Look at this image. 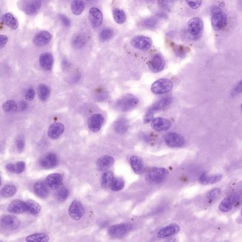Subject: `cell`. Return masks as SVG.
I'll use <instances>...</instances> for the list:
<instances>
[{
	"label": "cell",
	"mask_w": 242,
	"mask_h": 242,
	"mask_svg": "<svg viewBox=\"0 0 242 242\" xmlns=\"http://www.w3.org/2000/svg\"><path fill=\"white\" fill-rule=\"evenodd\" d=\"M176 51L177 54L180 56H184L185 54V48L182 46H178L176 47Z\"/></svg>",
	"instance_id": "obj_52"
},
{
	"label": "cell",
	"mask_w": 242,
	"mask_h": 242,
	"mask_svg": "<svg viewBox=\"0 0 242 242\" xmlns=\"http://www.w3.org/2000/svg\"><path fill=\"white\" fill-rule=\"evenodd\" d=\"M124 181L122 178L114 177L110 188L113 191H118L122 189L124 187Z\"/></svg>",
	"instance_id": "obj_39"
},
{
	"label": "cell",
	"mask_w": 242,
	"mask_h": 242,
	"mask_svg": "<svg viewBox=\"0 0 242 242\" xmlns=\"http://www.w3.org/2000/svg\"><path fill=\"white\" fill-rule=\"evenodd\" d=\"M61 65L62 68L64 70H65L67 69L68 66V62L66 59L64 58L62 60Z\"/></svg>",
	"instance_id": "obj_57"
},
{
	"label": "cell",
	"mask_w": 242,
	"mask_h": 242,
	"mask_svg": "<svg viewBox=\"0 0 242 242\" xmlns=\"http://www.w3.org/2000/svg\"><path fill=\"white\" fill-rule=\"evenodd\" d=\"M220 193V191L219 189L214 188L208 192L207 194V197L210 200H215L219 197Z\"/></svg>",
	"instance_id": "obj_44"
},
{
	"label": "cell",
	"mask_w": 242,
	"mask_h": 242,
	"mask_svg": "<svg viewBox=\"0 0 242 242\" xmlns=\"http://www.w3.org/2000/svg\"><path fill=\"white\" fill-rule=\"evenodd\" d=\"M51 38V34L47 31H41L36 34L33 41L34 44L38 47L44 46L48 44Z\"/></svg>",
	"instance_id": "obj_17"
},
{
	"label": "cell",
	"mask_w": 242,
	"mask_h": 242,
	"mask_svg": "<svg viewBox=\"0 0 242 242\" xmlns=\"http://www.w3.org/2000/svg\"><path fill=\"white\" fill-rule=\"evenodd\" d=\"M114 177L113 173L110 171L105 172L102 174L101 178V186L104 188L110 187Z\"/></svg>",
	"instance_id": "obj_34"
},
{
	"label": "cell",
	"mask_w": 242,
	"mask_h": 242,
	"mask_svg": "<svg viewBox=\"0 0 242 242\" xmlns=\"http://www.w3.org/2000/svg\"><path fill=\"white\" fill-rule=\"evenodd\" d=\"M88 18L91 26L94 28H98L101 25L102 22V13L98 8L92 7L89 10Z\"/></svg>",
	"instance_id": "obj_13"
},
{
	"label": "cell",
	"mask_w": 242,
	"mask_h": 242,
	"mask_svg": "<svg viewBox=\"0 0 242 242\" xmlns=\"http://www.w3.org/2000/svg\"><path fill=\"white\" fill-rule=\"evenodd\" d=\"M168 173V171L165 168L152 167L147 171L145 175V179L149 183L157 184L163 182Z\"/></svg>",
	"instance_id": "obj_2"
},
{
	"label": "cell",
	"mask_w": 242,
	"mask_h": 242,
	"mask_svg": "<svg viewBox=\"0 0 242 242\" xmlns=\"http://www.w3.org/2000/svg\"><path fill=\"white\" fill-rule=\"evenodd\" d=\"M86 39L84 36L81 34H77L73 38L72 44L76 48H80L82 47L85 44Z\"/></svg>",
	"instance_id": "obj_38"
},
{
	"label": "cell",
	"mask_w": 242,
	"mask_h": 242,
	"mask_svg": "<svg viewBox=\"0 0 242 242\" xmlns=\"http://www.w3.org/2000/svg\"><path fill=\"white\" fill-rule=\"evenodd\" d=\"M165 142L169 147L173 148H179L184 144L185 140L180 134L174 132H170L167 134L164 138Z\"/></svg>",
	"instance_id": "obj_9"
},
{
	"label": "cell",
	"mask_w": 242,
	"mask_h": 242,
	"mask_svg": "<svg viewBox=\"0 0 242 242\" xmlns=\"http://www.w3.org/2000/svg\"><path fill=\"white\" fill-rule=\"evenodd\" d=\"M186 1L188 5L193 9H196L198 8L200 6L202 3V1L200 0H186Z\"/></svg>",
	"instance_id": "obj_49"
},
{
	"label": "cell",
	"mask_w": 242,
	"mask_h": 242,
	"mask_svg": "<svg viewBox=\"0 0 242 242\" xmlns=\"http://www.w3.org/2000/svg\"><path fill=\"white\" fill-rule=\"evenodd\" d=\"M64 127L60 122H57L52 124L49 127L47 134L48 137L52 140L58 138L63 132Z\"/></svg>",
	"instance_id": "obj_18"
},
{
	"label": "cell",
	"mask_w": 242,
	"mask_h": 242,
	"mask_svg": "<svg viewBox=\"0 0 242 242\" xmlns=\"http://www.w3.org/2000/svg\"><path fill=\"white\" fill-rule=\"evenodd\" d=\"M57 189L56 193V195L58 200L61 201H65L69 196L68 190L64 186L59 187Z\"/></svg>",
	"instance_id": "obj_41"
},
{
	"label": "cell",
	"mask_w": 242,
	"mask_h": 242,
	"mask_svg": "<svg viewBox=\"0 0 242 242\" xmlns=\"http://www.w3.org/2000/svg\"><path fill=\"white\" fill-rule=\"evenodd\" d=\"M3 110L6 112H16L17 109L16 102L13 100H10L3 104L2 105Z\"/></svg>",
	"instance_id": "obj_40"
},
{
	"label": "cell",
	"mask_w": 242,
	"mask_h": 242,
	"mask_svg": "<svg viewBox=\"0 0 242 242\" xmlns=\"http://www.w3.org/2000/svg\"><path fill=\"white\" fill-rule=\"evenodd\" d=\"M173 1L172 0H160L158 1V3L159 5L163 9L169 10L172 7Z\"/></svg>",
	"instance_id": "obj_46"
},
{
	"label": "cell",
	"mask_w": 242,
	"mask_h": 242,
	"mask_svg": "<svg viewBox=\"0 0 242 242\" xmlns=\"http://www.w3.org/2000/svg\"><path fill=\"white\" fill-rule=\"evenodd\" d=\"M131 45L134 48L142 50H147L151 47L152 44L150 38L143 35L136 36L130 41Z\"/></svg>",
	"instance_id": "obj_6"
},
{
	"label": "cell",
	"mask_w": 242,
	"mask_h": 242,
	"mask_svg": "<svg viewBox=\"0 0 242 242\" xmlns=\"http://www.w3.org/2000/svg\"><path fill=\"white\" fill-rule=\"evenodd\" d=\"M211 23L214 29L216 31L222 30L226 26L227 18L226 14L219 7L214 6L211 9Z\"/></svg>",
	"instance_id": "obj_1"
},
{
	"label": "cell",
	"mask_w": 242,
	"mask_h": 242,
	"mask_svg": "<svg viewBox=\"0 0 242 242\" xmlns=\"http://www.w3.org/2000/svg\"><path fill=\"white\" fill-rule=\"evenodd\" d=\"M0 224L1 226L9 230H16L20 227V222L19 219L14 215L4 214L0 218Z\"/></svg>",
	"instance_id": "obj_5"
},
{
	"label": "cell",
	"mask_w": 242,
	"mask_h": 242,
	"mask_svg": "<svg viewBox=\"0 0 242 242\" xmlns=\"http://www.w3.org/2000/svg\"><path fill=\"white\" fill-rule=\"evenodd\" d=\"M39 163L42 168L46 169H50L57 166L58 159L55 153L50 152L41 158L39 161Z\"/></svg>",
	"instance_id": "obj_11"
},
{
	"label": "cell",
	"mask_w": 242,
	"mask_h": 242,
	"mask_svg": "<svg viewBox=\"0 0 242 242\" xmlns=\"http://www.w3.org/2000/svg\"><path fill=\"white\" fill-rule=\"evenodd\" d=\"M131 166L134 172L136 174L140 173L143 169V163L142 159L137 156H132L130 159Z\"/></svg>",
	"instance_id": "obj_31"
},
{
	"label": "cell",
	"mask_w": 242,
	"mask_h": 242,
	"mask_svg": "<svg viewBox=\"0 0 242 242\" xmlns=\"http://www.w3.org/2000/svg\"><path fill=\"white\" fill-rule=\"evenodd\" d=\"M49 236L47 234L43 233H38L30 235L26 238L27 242H46L49 240Z\"/></svg>",
	"instance_id": "obj_33"
},
{
	"label": "cell",
	"mask_w": 242,
	"mask_h": 242,
	"mask_svg": "<svg viewBox=\"0 0 242 242\" xmlns=\"http://www.w3.org/2000/svg\"><path fill=\"white\" fill-rule=\"evenodd\" d=\"M114 162V159L112 156L108 155L103 156L97 160L96 168L99 171H105L111 167Z\"/></svg>",
	"instance_id": "obj_21"
},
{
	"label": "cell",
	"mask_w": 242,
	"mask_h": 242,
	"mask_svg": "<svg viewBox=\"0 0 242 242\" xmlns=\"http://www.w3.org/2000/svg\"><path fill=\"white\" fill-rule=\"evenodd\" d=\"M85 210L82 204L78 200L75 199L71 203L68 209L69 215L73 219H80L84 214Z\"/></svg>",
	"instance_id": "obj_8"
},
{
	"label": "cell",
	"mask_w": 242,
	"mask_h": 242,
	"mask_svg": "<svg viewBox=\"0 0 242 242\" xmlns=\"http://www.w3.org/2000/svg\"><path fill=\"white\" fill-rule=\"evenodd\" d=\"M17 191V188L15 186L11 184H7L1 190L0 195L4 198H9L14 195Z\"/></svg>",
	"instance_id": "obj_32"
},
{
	"label": "cell",
	"mask_w": 242,
	"mask_h": 242,
	"mask_svg": "<svg viewBox=\"0 0 242 242\" xmlns=\"http://www.w3.org/2000/svg\"><path fill=\"white\" fill-rule=\"evenodd\" d=\"M113 19L117 23L121 24L124 23L126 19V16L124 11L121 9L115 8L112 11Z\"/></svg>",
	"instance_id": "obj_37"
},
{
	"label": "cell",
	"mask_w": 242,
	"mask_h": 242,
	"mask_svg": "<svg viewBox=\"0 0 242 242\" xmlns=\"http://www.w3.org/2000/svg\"><path fill=\"white\" fill-rule=\"evenodd\" d=\"M81 76L80 74H77L74 75L72 79V81L73 82H78L80 79Z\"/></svg>",
	"instance_id": "obj_58"
},
{
	"label": "cell",
	"mask_w": 242,
	"mask_h": 242,
	"mask_svg": "<svg viewBox=\"0 0 242 242\" xmlns=\"http://www.w3.org/2000/svg\"><path fill=\"white\" fill-rule=\"evenodd\" d=\"M59 17L62 24L66 26H69L70 24V21L69 18L65 15L60 14Z\"/></svg>",
	"instance_id": "obj_51"
},
{
	"label": "cell",
	"mask_w": 242,
	"mask_h": 242,
	"mask_svg": "<svg viewBox=\"0 0 242 242\" xmlns=\"http://www.w3.org/2000/svg\"><path fill=\"white\" fill-rule=\"evenodd\" d=\"M26 202L28 206V211L30 214L35 217L38 216L41 210V207L39 204L31 199H27Z\"/></svg>",
	"instance_id": "obj_30"
},
{
	"label": "cell",
	"mask_w": 242,
	"mask_h": 242,
	"mask_svg": "<svg viewBox=\"0 0 242 242\" xmlns=\"http://www.w3.org/2000/svg\"><path fill=\"white\" fill-rule=\"evenodd\" d=\"M19 107L21 110L24 111L27 109L28 107V105L26 102L23 101L20 102Z\"/></svg>",
	"instance_id": "obj_56"
},
{
	"label": "cell",
	"mask_w": 242,
	"mask_h": 242,
	"mask_svg": "<svg viewBox=\"0 0 242 242\" xmlns=\"http://www.w3.org/2000/svg\"><path fill=\"white\" fill-rule=\"evenodd\" d=\"M225 5V3L224 2H221L219 4V6L220 7H223Z\"/></svg>",
	"instance_id": "obj_59"
},
{
	"label": "cell",
	"mask_w": 242,
	"mask_h": 242,
	"mask_svg": "<svg viewBox=\"0 0 242 242\" xmlns=\"http://www.w3.org/2000/svg\"><path fill=\"white\" fill-rule=\"evenodd\" d=\"M171 125V122L169 120L160 117L152 119L151 123L152 128L157 131L167 130Z\"/></svg>",
	"instance_id": "obj_16"
},
{
	"label": "cell",
	"mask_w": 242,
	"mask_h": 242,
	"mask_svg": "<svg viewBox=\"0 0 242 242\" xmlns=\"http://www.w3.org/2000/svg\"><path fill=\"white\" fill-rule=\"evenodd\" d=\"M150 70L154 73H159L163 70L165 66V61L162 56L160 54L154 55L149 63Z\"/></svg>",
	"instance_id": "obj_14"
},
{
	"label": "cell",
	"mask_w": 242,
	"mask_h": 242,
	"mask_svg": "<svg viewBox=\"0 0 242 242\" xmlns=\"http://www.w3.org/2000/svg\"><path fill=\"white\" fill-rule=\"evenodd\" d=\"M38 94L39 99L42 101L46 100L49 97L50 93L49 87L46 85L41 84L38 86Z\"/></svg>",
	"instance_id": "obj_36"
},
{
	"label": "cell",
	"mask_w": 242,
	"mask_h": 242,
	"mask_svg": "<svg viewBox=\"0 0 242 242\" xmlns=\"http://www.w3.org/2000/svg\"><path fill=\"white\" fill-rule=\"evenodd\" d=\"M188 30L192 35L196 36L202 31L203 24L202 20L199 17H194L190 19L187 22Z\"/></svg>",
	"instance_id": "obj_12"
},
{
	"label": "cell",
	"mask_w": 242,
	"mask_h": 242,
	"mask_svg": "<svg viewBox=\"0 0 242 242\" xmlns=\"http://www.w3.org/2000/svg\"><path fill=\"white\" fill-rule=\"evenodd\" d=\"M24 7L25 13L28 15H32L35 13L41 8V1L40 0L27 1Z\"/></svg>",
	"instance_id": "obj_25"
},
{
	"label": "cell",
	"mask_w": 242,
	"mask_h": 242,
	"mask_svg": "<svg viewBox=\"0 0 242 242\" xmlns=\"http://www.w3.org/2000/svg\"><path fill=\"white\" fill-rule=\"evenodd\" d=\"M157 21L154 18L151 17L145 19L143 21V25L147 27H152L156 24Z\"/></svg>",
	"instance_id": "obj_45"
},
{
	"label": "cell",
	"mask_w": 242,
	"mask_h": 242,
	"mask_svg": "<svg viewBox=\"0 0 242 242\" xmlns=\"http://www.w3.org/2000/svg\"><path fill=\"white\" fill-rule=\"evenodd\" d=\"M153 117V113L148 110L143 119L144 123H146L149 122L152 120Z\"/></svg>",
	"instance_id": "obj_50"
},
{
	"label": "cell",
	"mask_w": 242,
	"mask_h": 242,
	"mask_svg": "<svg viewBox=\"0 0 242 242\" xmlns=\"http://www.w3.org/2000/svg\"><path fill=\"white\" fill-rule=\"evenodd\" d=\"M35 92L34 89L31 88L28 89L26 91L25 97L28 101H31L34 98L35 96Z\"/></svg>",
	"instance_id": "obj_48"
},
{
	"label": "cell",
	"mask_w": 242,
	"mask_h": 242,
	"mask_svg": "<svg viewBox=\"0 0 242 242\" xmlns=\"http://www.w3.org/2000/svg\"><path fill=\"white\" fill-rule=\"evenodd\" d=\"M138 103V100L136 98L132 95H128L118 100L116 106L121 111L127 112L134 108Z\"/></svg>",
	"instance_id": "obj_4"
},
{
	"label": "cell",
	"mask_w": 242,
	"mask_h": 242,
	"mask_svg": "<svg viewBox=\"0 0 242 242\" xmlns=\"http://www.w3.org/2000/svg\"><path fill=\"white\" fill-rule=\"evenodd\" d=\"M26 168V164L23 161H19L14 164V173L19 174L23 173Z\"/></svg>",
	"instance_id": "obj_43"
},
{
	"label": "cell",
	"mask_w": 242,
	"mask_h": 242,
	"mask_svg": "<svg viewBox=\"0 0 242 242\" xmlns=\"http://www.w3.org/2000/svg\"><path fill=\"white\" fill-rule=\"evenodd\" d=\"M131 225L129 223L117 224L110 227L108 230L109 234L114 238L122 237L131 229Z\"/></svg>",
	"instance_id": "obj_7"
},
{
	"label": "cell",
	"mask_w": 242,
	"mask_h": 242,
	"mask_svg": "<svg viewBox=\"0 0 242 242\" xmlns=\"http://www.w3.org/2000/svg\"><path fill=\"white\" fill-rule=\"evenodd\" d=\"M6 169L10 172L14 173V164L12 163H8L5 166Z\"/></svg>",
	"instance_id": "obj_55"
},
{
	"label": "cell",
	"mask_w": 242,
	"mask_h": 242,
	"mask_svg": "<svg viewBox=\"0 0 242 242\" xmlns=\"http://www.w3.org/2000/svg\"><path fill=\"white\" fill-rule=\"evenodd\" d=\"M242 91V83L240 81L235 87L232 92V95L234 96L241 92Z\"/></svg>",
	"instance_id": "obj_53"
},
{
	"label": "cell",
	"mask_w": 242,
	"mask_h": 242,
	"mask_svg": "<svg viewBox=\"0 0 242 242\" xmlns=\"http://www.w3.org/2000/svg\"><path fill=\"white\" fill-rule=\"evenodd\" d=\"M129 127V122L126 119L119 118L115 122L114 128L115 131L120 134H123L127 131Z\"/></svg>",
	"instance_id": "obj_28"
},
{
	"label": "cell",
	"mask_w": 242,
	"mask_h": 242,
	"mask_svg": "<svg viewBox=\"0 0 242 242\" xmlns=\"http://www.w3.org/2000/svg\"><path fill=\"white\" fill-rule=\"evenodd\" d=\"M33 190L35 194L41 198L44 199L48 196L49 191L48 186L45 183L38 181L33 184Z\"/></svg>",
	"instance_id": "obj_20"
},
{
	"label": "cell",
	"mask_w": 242,
	"mask_h": 242,
	"mask_svg": "<svg viewBox=\"0 0 242 242\" xmlns=\"http://www.w3.org/2000/svg\"><path fill=\"white\" fill-rule=\"evenodd\" d=\"M104 118L101 114L92 115L88 118L87 123L89 130L93 132L99 130L104 120Z\"/></svg>",
	"instance_id": "obj_15"
},
{
	"label": "cell",
	"mask_w": 242,
	"mask_h": 242,
	"mask_svg": "<svg viewBox=\"0 0 242 242\" xmlns=\"http://www.w3.org/2000/svg\"><path fill=\"white\" fill-rule=\"evenodd\" d=\"M0 49L2 48L5 45L8 41L7 36L4 35H0Z\"/></svg>",
	"instance_id": "obj_54"
},
{
	"label": "cell",
	"mask_w": 242,
	"mask_h": 242,
	"mask_svg": "<svg viewBox=\"0 0 242 242\" xmlns=\"http://www.w3.org/2000/svg\"><path fill=\"white\" fill-rule=\"evenodd\" d=\"M84 2L82 0H73L71 3V10L75 15H79L82 13L84 10Z\"/></svg>",
	"instance_id": "obj_35"
},
{
	"label": "cell",
	"mask_w": 242,
	"mask_h": 242,
	"mask_svg": "<svg viewBox=\"0 0 242 242\" xmlns=\"http://www.w3.org/2000/svg\"><path fill=\"white\" fill-rule=\"evenodd\" d=\"M180 230V227L178 225L172 224L160 229L158 232L157 236L159 238H165L176 234Z\"/></svg>",
	"instance_id": "obj_23"
},
{
	"label": "cell",
	"mask_w": 242,
	"mask_h": 242,
	"mask_svg": "<svg viewBox=\"0 0 242 242\" xmlns=\"http://www.w3.org/2000/svg\"><path fill=\"white\" fill-rule=\"evenodd\" d=\"M7 210L10 213L19 214L28 211V208L26 202L19 199H16L9 204Z\"/></svg>",
	"instance_id": "obj_10"
},
{
	"label": "cell",
	"mask_w": 242,
	"mask_h": 242,
	"mask_svg": "<svg viewBox=\"0 0 242 242\" xmlns=\"http://www.w3.org/2000/svg\"><path fill=\"white\" fill-rule=\"evenodd\" d=\"M173 84L169 79L166 78L159 79L154 82L151 87L152 92L157 94L167 93L172 89Z\"/></svg>",
	"instance_id": "obj_3"
},
{
	"label": "cell",
	"mask_w": 242,
	"mask_h": 242,
	"mask_svg": "<svg viewBox=\"0 0 242 242\" xmlns=\"http://www.w3.org/2000/svg\"><path fill=\"white\" fill-rule=\"evenodd\" d=\"M39 62L41 66L44 69L47 70H50L53 65V56L50 52L43 53L39 56Z\"/></svg>",
	"instance_id": "obj_22"
},
{
	"label": "cell",
	"mask_w": 242,
	"mask_h": 242,
	"mask_svg": "<svg viewBox=\"0 0 242 242\" xmlns=\"http://www.w3.org/2000/svg\"><path fill=\"white\" fill-rule=\"evenodd\" d=\"M63 179V177L60 174L53 173L46 177L45 182L48 187L51 189L54 190L57 189L59 187Z\"/></svg>",
	"instance_id": "obj_19"
},
{
	"label": "cell",
	"mask_w": 242,
	"mask_h": 242,
	"mask_svg": "<svg viewBox=\"0 0 242 242\" xmlns=\"http://www.w3.org/2000/svg\"><path fill=\"white\" fill-rule=\"evenodd\" d=\"M115 34L114 31L112 29L106 28L103 30L101 32L99 37L103 41L108 40L112 38Z\"/></svg>",
	"instance_id": "obj_42"
},
{
	"label": "cell",
	"mask_w": 242,
	"mask_h": 242,
	"mask_svg": "<svg viewBox=\"0 0 242 242\" xmlns=\"http://www.w3.org/2000/svg\"><path fill=\"white\" fill-rule=\"evenodd\" d=\"M172 99L171 97L167 96L163 97L152 105L148 110L153 113L154 112L160 110L170 104Z\"/></svg>",
	"instance_id": "obj_26"
},
{
	"label": "cell",
	"mask_w": 242,
	"mask_h": 242,
	"mask_svg": "<svg viewBox=\"0 0 242 242\" xmlns=\"http://www.w3.org/2000/svg\"><path fill=\"white\" fill-rule=\"evenodd\" d=\"M222 177V175L220 174L209 176L206 173H204L201 175L199 178V180L202 184H211L218 182L221 179Z\"/></svg>",
	"instance_id": "obj_29"
},
{
	"label": "cell",
	"mask_w": 242,
	"mask_h": 242,
	"mask_svg": "<svg viewBox=\"0 0 242 242\" xmlns=\"http://www.w3.org/2000/svg\"><path fill=\"white\" fill-rule=\"evenodd\" d=\"M238 196L235 194L229 195L223 199L219 206V210L224 212H227L231 209L233 204L237 199Z\"/></svg>",
	"instance_id": "obj_24"
},
{
	"label": "cell",
	"mask_w": 242,
	"mask_h": 242,
	"mask_svg": "<svg viewBox=\"0 0 242 242\" xmlns=\"http://www.w3.org/2000/svg\"><path fill=\"white\" fill-rule=\"evenodd\" d=\"M3 24L13 30L16 29L18 26L16 19L10 13H6L3 15L1 19Z\"/></svg>",
	"instance_id": "obj_27"
},
{
	"label": "cell",
	"mask_w": 242,
	"mask_h": 242,
	"mask_svg": "<svg viewBox=\"0 0 242 242\" xmlns=\"http://www.w3.org/2000/svg\"><path fill=\"white\" fill-rule=\"evenodd\" d=\"M15 145L19 152L21 153L24 149L25 146V142L23 139L19 138L16 141Z\"/></svg>",
	"instance_id": "obj_47"
}]
</instances>
